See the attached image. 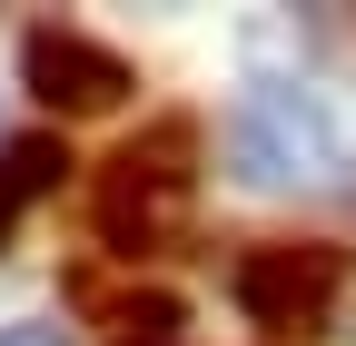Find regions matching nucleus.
<instances>
[{"mask_svg":"<svg viewBox=\"0 0 356 346\" xmlns=\"http://www.w3.org/2000/svg\"><path fill=\"white\" fill-rule=\"evenodd\" d=\"M228 168L248 188H327L346 168L327 99L297 90V79H248L238 109H228Z\"/></svg>","mask_w":356,"mask_h":346,"instance_id":"obj_1","label":"nucleus"},{"mask_svg":"<svg viewBox=\"0 0 356 346\" xmlns=\"http://www.w3.org/2000/svg\"><path fill=\"white\" fill-rule=\"evenodd\" d=\"M188 149H198V129H149V139H129L119 158H109V179H99V228L119 238V247H149L159 238V218L178 208V188H188Z\"/></svg>","mask_w":356,"mask_h":346,"instance_id":"obj_2","label":"nucleus"},{"mask_svg":"<svg viewBox=\"0 0 356 346\" xmlns=\"http://www.w3.org/2000/svg\"><path fill=\"white\" fill-rule=\"evenodd\" d=\"M228 287H238V307L257 327H317L337 307V287H346V257L337 247H248Z\"/></svg>","mask_w":356,"mask_h":346,"instance_id":"obj_3","label":"nucleus"},{"mask_svg":"<svg viewBox=\"0 0 356 346\" xmlns=\"http://www.w3.org/2000/svg\"><path fill=\"white\" fill-rule=\"evenodd\" d=\"M20 79H30V99H50V109H70V119L119 109V99H129V60L99 50L89 30H60V20L20 40Z\"/></svg>","mask_w":356,"mask_h":346,"instance_id":"obj_4","label":"nucleus"},{"mask_svg":"<svg viewBox=\"0 0 356 346\" xmlns=\"http://www.w3.org/2000/svg\"><path fill=\"white\" fill-rule=\"evenodd\" d=\"M60 168H70V149L60 139H10V149H0V198H40V188H60Z\"/></svg>","mask_w":356,"mask_h":346,"instance_id":"obj_5","label":"nucleus"},{"mask_svg":"<svg viewBox=\"0 0 356 346\" xmlns=\"http://www.w3.org/2000/svg\"><path fill=\"white\" fill-rule=\"evenodd\" d=\"M0 346H70V327H50V317H20V327H0Z\"/></svg>","mask_w":356,"mask_h":346,"instance_id":"obj_6","label":"nucleus"},{"mask_svg":"<svg viewBox=\"0 0 356 346\" xmlns=\"http://www.w3.org/2000/svg\"><path fill=\"white\" fill-rule=\"evenodd\" d=\"M10 218H20V208H10V198H0V247H10Z\"/></svg>","mask_w":356,"mask_h":346,"instance_id":"obj_7","label":"nucleus"}]
</instances>
